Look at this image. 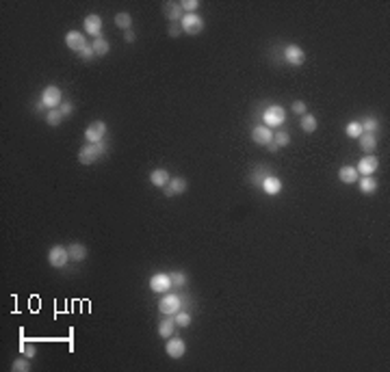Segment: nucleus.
<instances>
[{
  "label": "nucleus",
  "mask_w": 390,
  "mask_h": 372,
  "mask_svg": "<svg viewBox=\"0 0 390 372\" xmlns=\"http://www.w3.org/2000/svg\"><path fill=\"white\" fill-rule=\"evenodd\" d=\"M63 115H61V111H59V108H50V111L46 113V124L48 125H59L63 122Z\"/></svg>",
  "instance_id": "obj_29"
},
{
  "label": "nucleus",
  "mask_w": 390,
  "mask_h": 372,
  "mask_svg": "<svg viewBox=\"0 0 390 372\" xmlns=\"http://www.w3.org/2000/svg\"><path fill=\"white\" fill-rule=\"evenodd\" d=\"M20 353L22 355H26V357H35V355H37V348L35 346H33V344H26V342H20Z\"/></svg>",
  "instance_id": "obj_35"
},
{
  "label": "nucleus",
  "mask_w": 390,
  "mask_h": 372,
  "mask_svg": "<svg viewBox=\"0 0 390 372\" xmlns=\"http://www.w3.org/2000/svg\"><path fill=\"white\" fill-rule=\"evenodd\" d=\"M186 188H189V182H186L184 178H172L167 186H163V193L167 197H174V195L186 193Z\"/></svg>",
  "instance_id": "obj_12"
},
{
  "label": "nucleus",
  "mask_w": 390,
  "mask_h": 372,
  "mask_svg": "<svg viewBox=\"0 0 390 372\" xmlns=\"http://www.w3.org/2000/svg\"><path fill=\"white\" fill-rule=\"evenodd\" d=\"M85 31L87 35H93V39H98V37H102V18L96 13H89L85 18Z\"/></svg>",
  "instance_id": "obj_13"
},
{
  "label": "nucleus",
  "mask_w": 390,
  "mask_h": 372,
  "mask_svg": "<svg viewBox=\"0 0 390 372\" xmlns=\"http://www.w3.org/2000/svg\"><path fill=\"white\" fill-rule=\"evenodd\" d=\"M262 190H265L267 195H278V193H282V180L280 178H276V176H267L265 180H262Z\"/></svg>",
  "instance_id": "obj_17"
},
{
  "label": "nucleus",
  "mask_w": 390,
  "mask_h": 372,
  "mask_svg": "<svg viewBox=\"0 0 390 372\" xmlns=\"http://www.w3.org/2000/svg\"><path fill=\"white\" fill-rule=\"evenodd\" d=\"M68 253H70V260L82 262V260L87 258V247H85V245H80V243H72L68 247Z\"/></svg>",
  "instance_id": "obj_21"
},
{
  "label": "nucleus",
  "mask_w": 390,
  "mask_h": 372,
  "mask_svg": "<svg viewBox=\"0 0 390 372\" xmlns=\"http://www.w3.org/2000/svg\"><path fill=\"white\" fill-rule=\"evenodd\" d=\"M182 308V297L180 294H172V292H165L163 299L158 301V310L163 311L165 316H176Z\"/></svg>",
  "instance_id": "obj_2"
},
{
  "label": "nucleus",
  "mask_w": 390,
  "mask_h": 372,
  "mask_svg": "<svg viewBox=\"0 0 390 372\" xmlns=\"http://www.w3.org/2000/svg\"><path fill=\"white\" fill-rule=\"evenodd\" d=\"M124 39L128 41V43H133L135 39H137V35H135V31H124Z\"/></svg>",
  "instance_id": "obj_40"
},
{
  "label": "nucleus",
  "mask_w": 390,
  "mask_h": 372,
  "mask_svg": "<svg viewBox=\"0 0 390 372\" xmlns=\"http://www.w3.org/2000/svg\"><path fill=\"white\" fill-rule=\"evenodd\" d=\"M360 125H362V132H366V134H375L377 130H380V122H377V117H366Z\"/></svg>",
  "instance_id": "obj_28"
},
{
  "label": "nucleus",
  "mask_w": 390,
  "mask_h": 372,
  "mask_svg": "<svg viewBox=\"0 0 390 372\" xmlns=\"http://www.w3.org/2000/svg\"><path fill=\"white\" fill-rule=\"evenodd\" d=\"M358 169L355 167H349V165H345V167H340L338 169V180L340 182H345V184H355L358 182Z\"/></svg>",
  "instance_id": "obj_18"
},
{
  "label": "nucleus",
  "mask_w": 390,
  "mask_h": 372,
  "mask_svg": "<svg viewBox=\"0 0 390 372\" xmlns=\"http://www.w3.org/2000/svg\"><path fill=\"white\" fill-rule=\"evenodd\" d=\"M91 48L93 52H96V57H106L108 50H111V46H108V41L104 39V37H98V39L91 41Z\"/></svg>",
  "instance_id": "obj_25"
},
{
  "label": "nucleus",
  "mask_w": 390,
  "mask_h": 372,
  "mask_svg": "<svg viewBox=\"0 0 390 372\" xmlns=\"http://www.w3.org/2000/svg\"><path fill=\"white\" fill-rule=\"evenodd\" d=\"M104 152H106V141H100V143H87L85 147H80L78 160L82 162V165H93Z\"/></svg>",
  "instance_id": "obj_1"
},
{
  "label": "nucleus",
  "mask_w": 390,
  "mask_h": 372,
  "mask_svg": "<svg viewBox=\"0 0 390 372\" xmlns=\"http://www.w3.org/2000/svg\"><path fill=\"white\" fill-rule=\"evenodd\" d=\"M169 277H172V286H178V288L186 286V275L182 271H180V273H169Z\"/></svg>",
  "instance_id": "obj_33"
},
{
  "label": "nucleus",
  "mask_w": 390,
  "mask_h": 372,
  "mask_svg": "<svg viewBox=\"0 0 390 372\" xmlns=\"http://www.w3.org/2000/svg\"><path fill=\"white\" fill-rule=\"evenodd\" d=\"M169 180H172V178H169L167 169H154V171L150 173V182H152V186H158V188L167 186Z\"/></svg>",
  "instance_id": "obj_19"
},
{
  "label": "nucleus",
  "mask_w": 390,
  "mask_h": 372,
  "mask_svg": "<svg viewBox=\"0 0 390 372\" xmlns=\"http://www.w3.org/2000/svg\"><path fill=\"white\" fill-rule=\"evenodd\" d=\"M174 320H176V325H178V327H189L191 325V311L189 310H180L178 311V314H176L174 316Z\"/></svg>",
  "instance_id": "obj_31"
},
{
  "label": "nucleus",
  "mask_w": 390,
  "mask_h": 372,
  "mask_svg": "<svg viewBox=\"0 0 390 372\" xmlns=\"http://www.w3.org/2000/svg\"><path fill=\"white\" fill-rule=\"evenodd\" d=\"M165 353L169 355L172 359H182L184 353H186V344L182 338H167V342H165Z\"/></svg>",
  "instance_id": "obj_7"
},
{
  "label": "nucleus",
  "mask_w": 390,
  "mask_h": 372,
  "mask_svg": "<svg viewBox=\"0 0 390 372\" xmlns=\"http://www.w3.org/2000/svg\"><path fill=\"white\" fill-rule=\"evenodd\" d=\"M345 132H347L349 139H360V136H362V125H360V122H349L347 128H345Z\"/></svg>",
  "instance_id": "obj_30"
},
{
  "label": "nucleus",
  "mask_w": 390,
  "mask_h": 372,
  "mask_svg": "<svg viewBox=\"0 0 390 372\" xmlns=\"http://www.w3.org/2000/svg\"><path fill=\"white\" fill-rule=\"evenodd\" d=\"M48 262H50L52 269H63V266L70 262L68 247H61V245H54V247H50V251H48Z\"/></svg>",
  "instance_id": "obj_6"
},
{
  "label": "nucleus",
  "mask_w": 390,
  "mask_h": 372,
  "mask_svg": "<svg viewBox=\"0 0 390 372\" xmlns=\"http://www.w3.org/2000/svg\"><path fill=\"white\" fill-rule=\"evenodd\" d=\"M284 61L288 65H293V67H299V65H304V61H306V54L297 43H288V46L284 48Z\"/></svg>",
  "instance_id": "obj_9"
},
{
  "label": "nucleus",
  "mask_w": 390,
  "mask_h": 372,
  "mask_svg": "<svg viewBox=\"0 0 390 372\" xmlns=\"http://www.w3.org/2000/svg\"><path fill=\"white\" fill-rule=\"evenodd\" d=\"M267 147H269V152H278V147H276V143H273V141H271V143H269Z\"/></svg>",
  "instance_id": "obj_41"
},
{
  "label": "nucleus",
  "mask_w": 390,
  "mask_h": 372,
  "mask_svg": "<svg viewBox=\"0 0 390 372\" xmlns=\"http://www.w3.org/2000/svg\"><path fill=\"white\" fill-rule=\"evenodd\" d=\"M165 15L172 24H180V20L184 18V11L180 7V2H167L165 4Z\"/></svg>",
  "instance_id": "obj_16"
},
{
  "label": "nucleus",
  "mask_w": 390,
  "mask_h": 372,
  "mask_svg": "<svg viewBox=\"0 0 390 372\" xmlns=\"http://www.w3.org/2000/svg\"><path fill=\"white\" fill-rule=\"evenodd\" d=\"M180 26H182V32H186V35H200L204 31V20L197 13H184V18L180 20Z\"/></svg>",
  "instance_id": "obj_5"
},
{
  "label": "nucleus",
  "mask_w": 390,
  "mask_h": 372,
  "mask_svg": "<svg viewBox=\"0 0 390 372\" xmlns=\"http://www.w3.org/2000/svg\"><path fill=\"white\" fill-rule=\"evenodd\" d=\"M174 329H176V320L174 316H167L165 320H161V325H158V336L163 338V340H167V338L174 336Z\"/></svg>",
  "instance_id": "obj_20"
},
{
  "label": "nucleus",
  "mask_w": 390,
  "mask_h": 372,
  "mask_svg": "<svg viewBox=\"0 0 390 372\" xmlns=\"http://www.w3.org/2000/svg\"><path fill=\"white\" fill-rule=\"evenodd\" d=\"M262 119H265L267 128H278V125H282L284 119H286V111H284L282 106H278V104H271L265 111V115H262Z\"/></svg>",
  "instance_id": "obj_4"
},
{
  "label": "nucleus",
  "mask_w": 390,
  "mask_h": 372,
  "mask_svg": "<svg viewBox=\"0 0 390 372\" xmlns=\"http://www.w3.org/2000/svg\"><path fill=\"white\" fill-rule=\"evenodd\" d=\"M377 167H380V160H377V156L373 154H366L362 160L358 162V173H362V176H373V173L377 171Z\"/></svg>",
  "instance_id": "obj_14"
},
{
  "label": "nucleus",
  "mask_w": 390,
  "mask_h": 372,
  "mask_svg": "<svg viewBox=\"0 0 390 372\" xmlns=\"http://www.w3.org/2000/svg\"><path fill=\"white\" fill-rule=\"evenodd\" d=\"M182 35V26L180 24H169V37H180Z\"/></svg>",
  "instance_id": "obj_39"
},
{
  "label": "nucleus",
  "mask_w": 390,
  "mask_h": 372,
  "mask_svg": "<svg viewBox=\"0 0 390 372\" xmlns=\"http://www.w3.org/2000/svg\"><path fill=\"white\" fill-rule=\"evenodd\" d=\"M360 190L364 195H373L377 190V180L373 178V176H362V180H360Z\"/></svg>",
  "instance_id": "obj_24"
},
{
  "label": "nucleus",
  "mask_w": 390,
  "mask_h": 372,
  "mask_svg": "<svg viewBox=\"0 0 390 372\" xmlns=\"http://www.w3.org/2000/svg\"><path fill=\"white\" fill-rule=\"evenodd\" d=\"M360 147H362V152H375V147H377V136L375 134H366V132H362V136H360Z\"/></svg>",
  "instance_id": "obj_22"
},
{
  "label": "nucleus",
  "mask_w": 390,
  "mask_h": 372,
  "mask_svg": "<svg viewBox=\"0 0 390 372\" xmlns=\"http://www.w3.org/2000/svg\"><path fill=\"white\" fill-rule=\"evenodd\" d=\"M65 46H68L72 52L78 54V52L82 50V48L89 46V43H87L85 35H82L80 31H68V35H65Z\"/></svg>",
  "instance_id": "obj_11"
},
{
  "label": "nucleus",
  "mask_w": 390,
  "mask_h": 372,
  "mask_svg": "<svg viewBox=\"0 0 390 372\" xmlns=\"http://www.w3.org/2000/svg\"><path fill=\"white\" fill-rule=\"evenodd\" d=\"M251 141H254L256 145H269L273 141L271 128H267V125H256V128L251 130Z\"/></svg>",
  "instance_id": "obj_15"
},
{
  "label": "nucleus",
  "mask_w": 390,
  "mask_h": 372,
  "mask_svg": "<svg viewBox=\"0 0 390 372\" xmlns=\"http://www.w3.org/2000/svg\"><path fill=\"white\" fill-rule=\"evenodd\" d=\"M150 290L156 292V294L169 292V290H172V277H169V273H156V275H152Z\"/></svg>",
  "instance_id": "obj_8"
},
{
  "label": "nucleus",
  "mask_w": 390,
  "mask_h": 372,
  "mask_svg": "<svg viewBox=\"0 0 390 372\" xmlns=\"http://www.w3.org/2000/svg\"><path fill=\"white\" fill-rule=\"evenodd\" d=\"M293 113H295V115H299V117H301V115L308 113V108H306V104L301 102V100H295V102H293Z\"/></svg>",
  "instance_id": "obj_37"
},
{
  "label": "nucleus",
  "mask_w": 390,
  "mask_h": 372,
  "mask_svg": "<svg viewBox=\"0 0 390 372\" xmlns=\"http://www.w3.org/2000/svg\"><path fill=\"white\" fill-rule=\"evenodd\" d=\"M180 7H182L184 13H195V11L200 9V2H197V0H182Z\"/></svg>",
  "instance_id": "obj_34"
},
{
  "label": "nucleus",
  "mask_w": 390,
  "mask_h": 372,
  "mask_svg": "<svg viewBox=\"0 0 390 372\" xmlns=\"http://www.w3.org/2000/svg\"><path fill=\"white\" fill-rule=\"evenodd\" d=\"M104 136H106V124L104 122H93L91 125H87L85 130L87 143H100V141H104Z\"/></svg>",
  "instance_id": "obj_10"
},
{
  "label": "nucleus",
  "mask_w": 390,
  "mask_h": 372,
  "mask_svg": "<svg viewBox=\"0 0 390 372\" xmlns=\"http://www.w3.org/2000/svg\"><path fill=\"white\" fill-rule=\"evenodd\" d=\"M78 57L82 59V61H91V59L96 57V52H93V48H91V46H85V48H82V50L78 52Z\"/></svg>",
  "instance_id": "obj_36"
},
{
  "label": "nucleus",
  "mask_w": 390,
  "mask_h": 372,
  "mask_svg": "<svg viewBox=\"0 0 390 372\" xmlns=\"http://www.w3.org/2000/svg\"><path fill=\"white\" fill-rule=\"evenodd\" d=\"M317 125H319V122H317V117H315V115H310V113L301 115V130H304L306 134H312V132H317Z\"/></svg>",
  "instance_id": "obj_23"
},
{
  "label": "nucleus",
  "mask_w": 390,
  "mask_h": 372,
  "mask_svg": "<svg viewBox=\"0 0 390 372\" xmlns=\"http://www.w3.org/2000/svg\"><path fill=\"white\" fill-rule=\"evenodd\" d=\"M115 26H119L122 31H130V26H133V15H130L128 11L115 13Z\"/></svg>",
  "instance_id": "obj_26"
},
{
  "label": "nucleus",
  "mask_w": 390,
  "mask_h": 372,
  "mask_svg": "<svg viewBox=\"0 0 390 372\" xmlns=\"http://www.w3.org/2000/svg\"><path fill=\"white\" fill-rule=\"evenodd\" d=\"M41 102H43V106L50 111V108H59L63 104V93H61V89H59L57 85H48L46 89L41 91Z\"/></svg>",
  "instance_id": "obj_3"
},
{
  "label": "nucleus",
  "mask_w": 390,
  "mask_h": 372,
  "mask_svg": "<svg viewBox=\"0 0 390 372\" xmlns=\"http://www.w3.org/2000/svg\"><path fill=\"white\" fill-rule=\"evenodd\" d=\"M31 368H33L31 357H26V355H22L20 359H15V362L11 364V370H13V372H29Z\"/></svg>",
  "instance_id": "obj_27"
},
{
  "label": "nucleus",
  "mask_w": 390,
  "mask_h": 372,
  "mask_svg": "<svg viewBox=\"0 0 390 372\" xmlns=\"http://www.w3.org/2000/svg\"><path fill=\"white\" fill-rule=\"evenodd\" d=\"M273 143L280 150V147H286L290 143V134L288 132H273Z\"/></svg>",
  "instance_id": "obj_32"
},
{
  "label": "nucleus",
  "mask_w": 390,
  "mask_h": 372,
  "mask_svg": "<svg viewBox=\"0 0 390 372\" xmlns=\"http://www.w3.org/2000/svg\"><path fill=\"white\" fill-rule=\"evenodd\" d=\"M59 111H61L63 117H70V115H72V111H74V106H72L70 102H63L61 106H59Z\"/></svg>",
  "instance_id": "obj_38"
}]
</instances>
